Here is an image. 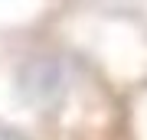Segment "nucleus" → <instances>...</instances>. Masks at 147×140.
Returning <instances> with one entry per match:
<instances>
[{
  "label": "nucleus",
  "mask_w": 147,
  "mask_h": 140,
  "mask_svg": "<svg viewBox=\"0 0 147 140\" xmlns=\"http://www.w3.org/2000/svg\"><path fill=\"white\" fill-rule=\"evenodd\" d=\"M16 88L33 108H49L65 94V68L59 59H33L20 68Z\"/></svg>",
  "instance_id": "f257e3e1"
}]
</instances>
